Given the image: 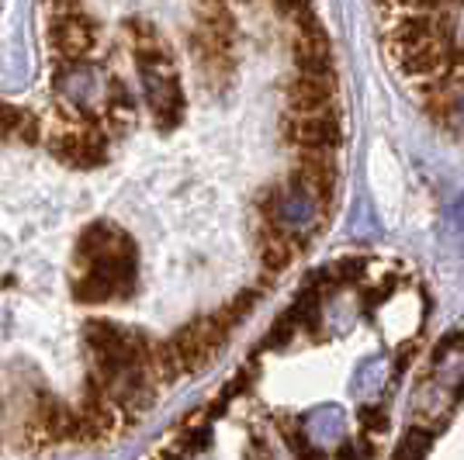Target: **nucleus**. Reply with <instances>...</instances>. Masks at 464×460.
<instances>
[{"label":"nucleus","instance_id":"f257e3e1","mask_svg":"<svg viewBox=\"0 0 464 460\" xmlns=\"http://www.w3.org/2000/svg\"><path fill=\"white\" fill-rule=\"evenodd\" d=\"M226 340H229V329L212 311V315H198L194 322L177 329L174 336H170V350H174L180 370H201V367L208 364V357Z\"/></svg>","mask_w":464,"mask_h":460},{"label":"nucleus","instance_id":"f03ea898","mask_svg":"<svg viewBox=\"0 0 464 460\" xmlns=\"http://www.w3.org/2000/svg\"><path fill=\"white\" fill-rule=\"evenodd\" d=\"M53 14V28H49V42L59 53V62H80L91 56L97 45V24L87 18L83 7H49Z\"/></svg>","mask_w":464,"mask_h":460},{"label":"nucleus","instance_id":"7ed1b4c3","mask_svg":"<svg viewBox=\"0 0 464 460\" xmlns=\"http://www.w3.org/2000/svg\"><path fill=\"white\" fill-rule=\"evenodd\" d=\"M281 132H285V142L298 149H319V153H333L340 146V115L336 108L333 111H319V115H285L281 121Z\"/></svg>","mask_w":464,"mask_h":460},{"label":"nucleus","instance_id":"20e7f679","mask_svg":"<svg viewBox=\"0 0 464 460\" xmlns=\"http://www.w3.org/2000/svg\"><path fill=\"white\" fill-rule=\"evenodd\" d=\"M49 153L56 156L59 163L66 167H80V170H91L101 167L108 159V135L101 132H53L49 135Z\"/></svg>","mask_w":464,"mask_h":460},{"label":"nucleus","instance_id":"39448f33","mask_svg":"<svg viewBox=\"0 0 464 460\" xmlns=\"http://www.w3.org/2000/svg\"><path fill=\"white\" fill-rule=\"evenodd\" d=\"M295 253H298L295 250V235L281 222H267V218L256 222V256H260V267L267 277L288 270Z\"/></svg>","mask_w":464,"mask_h":460},{"label":"nucleus","instance_id":"423d86ee","mask_svg":"<svg viewBox=\"0 0 464 460\" xmlns=\"http://www.w3.org/2000/svg\"><path fill=\"white\" fill-rule=\"evenodd\" d=\"M285 101H288V115H319V111H333L336 80L295 77L285 83Z\"/></svg>","mask_w":464,"mask_h":460},{"label":"nucleus","instance_id":"0eeeda50","mask_svg":"<svg viewBox=\"0 0 464 460\" xmlns=\"http://www.w3.org/2000/svg\"><path fill=\"white\" fill-rule=\"evenodd\" d=\"M111 402H115V408L125 419H136V416L153 408L156 384L146 378L142 367H132V370H125V374L111 384Z\"/></svg>","mask_w":464,"mask_h":460},{"label":"nucleus","instance_id":"6e6552de","mask_svg":"<svg viewBox=\"0 0 464 460\" xmlns=\"http://www.w3.org/2000/svg\"><path fill=\"white\" fill-rule=\"evenodd\" d=\"M56 87L77 111H87V101L94 97V70L83 62H59Z\"/></svg>","mask_w":464,"mask_h":460},{"label":"nucleus","instance_id":"1a4fd4ad","mask_svg":"<svg viewBox=\"0 0 464 460\" xmlns=\"http://www.w3.org/2000/svg\"><path fill=\"white\" fill-rule=\"evenodd\" d=\"M142 370H146V378L153 384H174L184 370H180V364H177L174 350H170V343H156L153 353H150V360L142 364Z\"/></svg>","mask_w":464,"mask_h":460},{"label":"nucleus","instance_id":"9d476101","mask_svg":"<svg viewBox=\"0 0 464 460\" xmlns=\"http://www.w3.org/2000/svg\"><path fill=\"white\" fill-rule=\"evenodd\" d=\"M104 115H136V97H132V91L121 80H108Z\"/></svg>","mask_w":464,"mask_h":460},{"label":"nucleus","instance_id":"9b49d317","mask_svg":"<svg viewBox=\"0 0 464 460\" xmlns=\"http://www.w3.org/2000/svg\"><path fill=\"white\" fill-rule=\"evenodd\" d=\"M167 460H177V457H167Z\"/></svg>","mask_w":464,"mask_h":460}]
</instances>
